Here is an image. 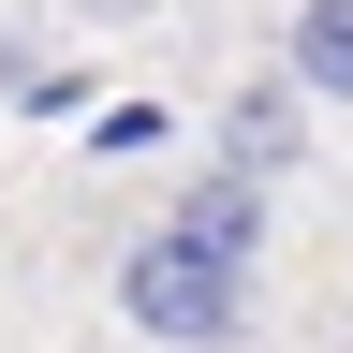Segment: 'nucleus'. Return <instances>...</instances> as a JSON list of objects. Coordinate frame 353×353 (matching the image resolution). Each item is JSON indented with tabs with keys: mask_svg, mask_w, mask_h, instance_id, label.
<instances>
[{
	"mask_svg": "<svg viewBox=\"0 0 353 353\" xmlns=\"http://www.w3.org/2000/svg\"><path fill=\"white\" fill-rule=\"evenodd\" d=\"M118 324L148 353H236L250 339V265L206 250V236H176V221H148L118 250Z\"/></svg>",
	"mask_w": 353,
	"mask_h": 353,
	"instance_id": "1",
	"label": "nucleus"
},
{
	"mask_svg": "<svg viewBox=\"0 0 353 353\" xmlns=\"http://www.w3.org/2000/svg\"><path fill=\"white\" fill-rule=\"evenodd\" d=\"M294 103H309L294 74H250L236 103H221V162H250V176H294V162H309V118H294Z\"/></svg>",
	"mask_w": 353,
	"mask_h": 353,
	"instance_id": "2",
	"label": "nucleus"
},
{
	"mask_svg": "<svg viewBox=\"0 0 353 353\" xmlns=\"http://www.w3.org/2000/svg\"><path fill=\"white\" fill-rule=\"evenodd\" d=\"M280 74L309 88V103H353V0H294V30H280Z\"/></svg>",
	"mask_w": 353,
	"mask_h": 353,
	"instance_id": "4",
	"label": "nucleus"
},
{
	"mask_svg": "<svg viewBox=\"0 0 353 353\" xmlns=\"http://www.w3.org/2000/svg\"><path fill=\"white\" fill-rule=\"evenodd\" d=\"M59 15H74V30H148L162 0H59Z\"/></svg>",
	"mask_w": 353,
	"mask_h": 353,
	"instance_id": "5",
	"label": "nucleus"
},
{
	"mask_svg": "<svg viewBox=\"0 0 353 353\" xmlns=\"http://www.w3.org/2000/svg\"><path fill=\"white\" fill-rule=\"evenodd\" d=\"M265 192H280V176H250V162H206L192 192H176V236H206V250H265Z\"/></svg>",
	"mask_w": 353,
	"mask_h": 353,
	"instance_id": "3",
	"label": "nucleus"
}]
</instances>
